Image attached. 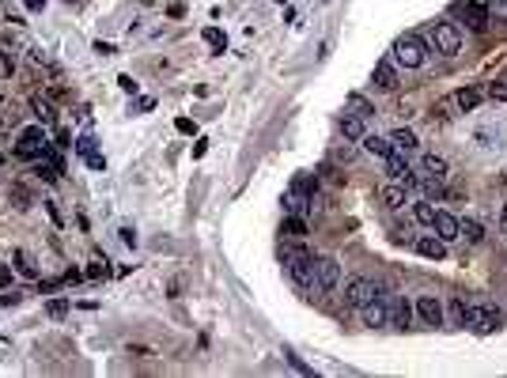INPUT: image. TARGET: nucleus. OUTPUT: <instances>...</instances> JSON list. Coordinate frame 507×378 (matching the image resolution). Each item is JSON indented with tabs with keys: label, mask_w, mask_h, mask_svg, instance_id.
Wrapping results in <instances>:
<instances>
[{
	"label": "nucleus",
	"mask_w": 507,
	"mask_h": 378,
	"mask_svg": "<svg viewBox=\"0 0 507 378\" xmlns=\"http://www.w3.org/2000/svg\"><path fill=\"white\" fill-rule=\"evenodd\" d=\"M394 61L405 64V68H424L428 50H424V42L416 35H401L398 42H394Z\"/></svg>",
	"instance_id": "f257e3e1"
},
{
	"label": "nucleus",
	"mask_w": 507,
	"mask_h": 378,
	"mask_svg": "<svg viewBox=\"0 0 507 378\" xmlns=\"http://www.w3.org/2000/svg\"><path fill=\"white\" fill-rule=\"evenodd\" d=\"M0 163H4V159H0Z\"/></svg>",
	"instance_id": "49530a36"
},
{
	"label": "nucleus",
	"mask_w": 507,
	"mask_h": 378,
	"mask_svg": "<svg viewBox=\"0 0 507 378\" xmlns=\"http://www.w3.org/2000/svg\"><path fill=\"white\" fill-rule=\"evenodd\" d=\"M462 238H465V243H473V246H477L481 238H485V227H481L477 220H465V223H462Z\"/></svg>",
	"instance_id": "bb28decb"
},
{
	"label": "nucleus",
	"mask_w": 507,
	"mask_h": 378,
	"mask_svg": "<svg viewBox=\"0 0 507 378\" xmlns=\"http://www.w3.org/2000/svg\"><path fill=\"white\" fill-rule=\"evenodd\" d=\"M360 144H364L367 155H379V159H386V155L394 151L390 136H375V133H364V140H360Z\"/></svg>",
	"instance_id": "dca6fc26"
},
{
	"label": "nucleus",
	"mask_w": 507,
	"mask_h": 378,
	"mask_svg": "<svg viewBox=\"0 0 507 378\" xmlns=\"http://www.w3.org/2000/svg\"><path fill=\"white\" fill-rule=\"evenodd\" d=\"M450 321H454V325H462V321H465V303H450Z\"/></svg>",
	"instance_id": "f704fd0d"
},
{
	"label": "nucleus",
	"mask_w": 507,
	"mask_h": 378,
	"mask_svg": "<svg viewBox=\"0 0 507 378\" xmlns=\"http://www.w3.org/2000/svg\"><path fill=\"white\" fill-rule=\"evenodd\" d=\"M500 231L507 235V205H504V212H500Z\"/></svg>",
	"instance_id": "a18cd8bd"
},
{
	"label": "nucleus",
	"mask_w": 507,
	"mask_h": 378,
	"mask_svg": "<svg viewBox=\"0 0 507 378\" xmlns=\"http://www.w3.org/2000/svg\"><path fill=\"white\" fill-rule=\"evenodd\" d=\"M46 148H50V140H46V125H27V129L19 133L15 155H23V159H42Z\"/></svg>",
	"instance_id": "7ed1b4c3"
},
{
	"label": "nucleus",
	"mask_w": 507,
	"mask_h": 378,
	"mask_svg": "<svg viewBox=\"0 0 507 378\" xmlns=\"http://www.w3.org/2000/svg\"><path fill=\"white\" fill-rule=\"evenodd\" d=\"M413 314L424 321V325H443V303L436 299V295H421L413 307Z\"/></svg>",
	"instance_id": "9d476101"
},
{
	"label": "nucleus",
	"mask_w": 507,
	"mask_h": 378,
	"mask_svg": "<svg viewBox=\"0 0 507 378\" xmlns=\"http://www.w3.org/2000/svg\"><path fill=\"white\" fill-rule=\"evenodd\" d=\"M481 102V91H473V87H462V91H454V106L458 110H473Z\"/></svg>",
	"instance_id": "b1692460"
},
{
	"label": "nucleus",
	"mask_w": 507,
	"mask_h": 378,
	"mask_svg": "<svg viewBox=\"0 0 507 378\" xmlns=\"http://www.w3.org/2000/svg\"><path fill=\"white\" fill-rule=\"evenodd\" d=\"M488 99H492V102H507V79H496V84H488Z\"/></svg>",
	"instance_id": "7c9ffc66"
},
{
	"label": "nucleus",
	"mask_w": 507,
	"mask_h": 378,
	"mask_svg": "<svg viewBox=\"0 0 507 378\" xmlns=\"http://www.w3.org/2000/svg\"><path fill=\"white\" fill-rule=\"evenodd\" d=\"M409 321H413V307H409V299H398V303L390 307V325L405 329Z\"/></svg>",
	"instance_id": "6ab92c4d"
},
{
	"label": "nucleus",
	"mask_w": 507,
	"mask_h": 378,
	"mask_svg": "<svg viewBox=\"0 0 507 378\" xmlns=\"http://www.w3.org/2000/svg\"><path fill=\"white\" fill-rule=\"evenodd\" d=\"M72 148H76L80 155H87V151H95V140H91V136H80V140L72 144Z\"/></svg>",
	"instance_id": "c9c22d12"
},
{
	"label": "nucleus",
	"mask_w": 507,
	"mask_h": 378,
	"mask_svg": "<svg viewBox=\"0 0 507 378\" xmlns=\"http://www.w3.org/2000/svg\"><path fill=\"white\" fill-rule=\"evenodd\" d=\"M436 212H439V208L432 205V200H416V205H413L416 223H424V227H432V223H436Z\"/></svg>",
	"instance_id": "5701e85b"
},
{
	"label": "nucleus",
	"mask_w": 507,
	"mask_h": 378,
	"mask_svg": "<svg viewBox=\"0 0 507 378\" xmlns=\"http://www.w3.org/2000/svg\"><path fill=\"white\" fill-rule=\"evenodd\" d=\"M450 12L462 15V19L470 23L473 30H485V27H488V12H485L481 4H473V0H454V4H450Z\"/></svg>",
	"instance_id": "1a4fd4ad"
},
{
	"label": "nucleus",
	"mask_w": 507,
	"mask_h": 378,
	"mask_svg": "<svg viewBox=\"0 0 507 378\" xmlns=\"http://www.w3.org/2000/svg\"><path fill=\"white\" fill-rule=\"evenodd\" d=\"M84 276H87V280H107V276H110V265H107V261H91Z\"/></svg>",
	"instance_id": "c756f323"
},
{
	"label": "nucleus",
	"mask_w": 507,
	"mask_h": 378,
	"mask_svg": "<svg viewBox=\"0 0 507 378\" xmlns=\"http://www.w3.org/2000/svg\"><path fill=\"white\" fill-rule=\"evenodd\" d=\"M118 84H122V91L136 95V79H133V76H118Z\"/></svg>",
	"instance_id": "4c0bfd02"
},
{
	"label": "nucleus",
	"mask_w": 507,
	"mask_h": 378,
	"mask_svg": "<svg viewBox=\"0 0 507 378\" xmlns=\"http://www.w3.org/2000/svg\"><path fill=\"white\" fill-rule=\"evenodd\" d=\"M95 53H102V57H110V53H114V46H110V42H95Z\"/></svg>",
	"instance_id": "ea45409f"
},
{
	"label": "nucleus",
	"mask_w": 507,
	"mask_h": 378,
	"mask_svg": "<svg viewBox=\"0 0 507 378\" xmlns=\"http://www.w3.org/2000/svg\"><path fill=\"white\" fill-rule=\"evenodd\" d=\"M0 287H12V265L0 261Z\"/></svg>",
	"instance_id": "e433bc0d"
},
{
	"label": "nucleus",
	"mask_w": 507,
	"mask_h": 378,
	"mask_svg": "<svg viewBox=\"0 0 507 378\" xmlns=\"http://www.w3.org/2000/svg\"><path fill=\"white\" fill-rule=\"evenodd\" d=\"M122 243H125V246H136V231L125 227V231H122Z\"/></svg>",
	"instance_id": "37998d69"
},
{
	"label": "nucleus",
	"mask_w": 507,
	"mask_h": 378,
	"mask_svg": "<svg viewBox=\"0 0 507 378\" xmlns=\"http://www.w3.org/2000/svg\"><path fill=\"white\" fill-rule=\"evenodd\" d=\"M432 46H436V53H443V57H454V53L462 50V35H458L454 23H432Z\"/></svg>",
	"instance_id": "20e7f679"
},
{
	"label": "nucleus",
	"mask_w": 507,
	"mask_h": 378,
	"mask_svg": "<svg viewBox=\"0 0 507 378\" xmlns=\"http://www.w3.org/2000/svg\"><path fill=\"white\" fill-rule=\"evenodd\" d=\"M344 102H349V110H352V114H360V117H371V114H375V106L364 99V95H356V91H352Z\"/></svg>",
	"instance_id": "393cba45"
},
{
	"label": "nucleus",
	"mask_w": 507,
	"mask_h": 378,
	"mask_svg": "<svg viewBox=\"0 0 507 378\" xmlns=\"http://www.w3.org/2000/svg\"><path fill=\"white\" fill-rule=\"evenodd\" d=\"M375 295H379V287H375V280H367V276H356V280H349V287H344V307H352V310H364V303H371Z\"/></svg>",
	"instance_id": "39448f33"
},
{
	"label": "nucleus",
	"mask_w": 507,
	"mask_h": 378,
	"mask_svg": "<svg viewBox=\"0 0 507 378\" xmlns=\"http://www.w3.org/2000/svg\"><path fill=\"white\" fill-rule=\"evenodd\" d=\"M30 114H35L38 125H46V129L57 125V110H53V102L42 99V95H30Z\"/></svg>",
	"instance_id": "4468645a"
},
{
	"label": "nucleus",
	"mask_w": 507,
	"mask_h": 378,
	"mask_svg": "<svg viewBox=\"0 0 507 378\" xmlns=\"http://www.w3.org/2000/svg\"><path fill=\"white\" fill-rule=\"evenodd\" d=\"M485 12H488V23H507V0H488Z\"/></svg>",
	"instance_id": "a878e982"
},
{
	"label": "nucleus",
	"mask_w": 507,
	"mask_h": 378,
	"mask_svg": "<svg viewBox=\"0 0 507 378\" xmlns=\"http://www.w3.org/2000/svg\"><path fill=\"white\" fill-rule=\"evenodd\" d=\"M205 42L212 46V50H220V53L228 50V38H223V30H220V27H205Z\"/></svg>",
	"instance_id": "c85d7f7f"
},
{
	"label": "nucleus",
	"mask_w": 507,
	"mask_h": 378,
	"mask_svg": "<svg viewBox=\"0 0 507 378\" xmlns=\"http://www.w3.org/2000/svg\"><path fill=\"white\" fill-rule=\"evenodd\" d=\"M15 72V61H12V53H4L0 50V79H8Z\"/></svg>",
	"instance_id": "473e14b6"
},
{
	"label": "nucleus",
	"mask_w": 507,
	"mask_h": 378,
	"mask_svg": "<svg viewBox=\"0 0 507 378\" xmlns=\"http://www.w3.org/2000/svg\"><path fill=\"white\" fill-rule=\"evenodd\" d=\"M57 148H72V144H68V133H64V129H57Z\"/></svg>",
	"instance_id": "c03bdc74"
},
{
	"label": "nucleus",
	"mask_w": 507,
	"mask_h": 378,
	"mask_svg": "<svg viewBox=\"0 0 507 378\" xmlns=\"http://www.w3.org/2000/svg\"><path fill=\"white\" fill-rule=\"evenodd\" d=\"M379 200H382L386 208H401V205H405V186H394V182H390V186H382L379 189Z\"/></svg>",
	"instance_id": "aec40b11"
},
{
	"label": "nucleus",
	"mask_w": 507,
	"mask_h": 378,
	"mask_svg": "<svg viewBox=\"0 0 507 378\" xmlns=\"http://www.w3.org/2000/svg\"><path fill=\"white\" fill-rule=\"evenodd\" d=\"M382 163H386V174H390L394 182H401L405 189H413V186H416V174H413V167H409L405 151H398V148H394L390 155L382 159Z\"/></svg>",
	"instance_id": "0eeeda50"
},
{
	"label": "nucleus",
	"mask_w": 507,
	"mask_h": 378,
	"mask_svg": "<svg viewBox=\"0 0 507 378\" xmlns=\"http://www.w3.org/2000/svg\"><path fill=\"white\" fill-rule=\"evenodd\" d=\"M284 235H292V238H303V235H307V223H303V216H288V220H284Z\"/></svg>",
	"instance_id": "cd10ccee"
},
{
	"label": "nucleus",
	"mask_w": 507,
	"mask_h": 378,
	"mask_svg": "<svg viewBox=\"0 0 507 378\" xmlns=\"http://www.w3.org/2000/svg\"><path fill=\"white\" fill-rule=\"evenodd\" d=\"M341 284V265L337 257H318L315 261V292H333Z\"/></svg>",
	"instance_id": "423d86ee"
},
{
	"label": "nucleus",
	"mask_w": 507,
	"mask_h": 378,
	"mask_svg": "<svg viewBox=\"0 0 507 378\" xmlns=\"http://www.w3.org/2000/svg\"><path fill=\"white\" fill-rule=\"evenodd\" d=\"M421 171H424V174H428V178H436V182H443V178H447V171H450V167H447V159H443V155H424V163H421Z\"/></svg>",
	"instance_id": "a211bd4d"
},
{
	"label": "nucleus",
	"mask_w": 507,
	"mask_h": 378,
	"mask_svg": "<svg viewBox=\"0 0 507 378\" xmlns=\"http://www.w3.org/2000/svg\"><path fill=\"white\" fill-rule=\"evenodd\" d=\"M432 227H436V235L443 238V243L462 238V220H458V216H450V212H443V208L436 212V223H432Z\"/></svg>",
	"instance_id": "f8f14e48"
},
{
	"label": "nucleus",
	"mask_w": 507,
	"mask_h": 378,
	"mask_svg": "<svg viewBox=\"0 0 507 378\" xmlns=\"http://www.w3.org/2000/svg\"><path fill=\"white\" fill-rule=\"evenodd\" d=\"M390 144H394L398 151H413V148H416V133H413V129H394V133H390Z\"/></svg>",
	"instance_id": "412c9836"
},
{
	"label": "nucleus",
	"mask_w": 507,
	"mask_h": 378,
	"mask_svg": "<svg viewBox=\"0 0 507 378\" xmlns=\"http://www.w3.org/2000/svg\"><path fill=\"white\" fill-rule=\"evenodd\" d=\"M23 4H27V12H42L46 0H23Z\"/></svg>",
	"instance_id": "79ce46f5"
},
{
	"label": "nucleus",
	"mask_w": 507,
	"mask_h": 378,
	"mask_svg": "<svg viewBox=\"0 0 507 378\" xmlns=\"http://www.w3.org/2000/svg\"><path fill=\"white\" fill-rule=\"evenodd\" d=\"M12 261H15V272H23V276H30V280L38 276V265H35V257H30L27 250H15Z\"/></svg>",
	"instance_id": "4be33fe9"
},
{
	"label": "nucleus",
	"mask_w": 507,
	"mask_h": 378,
	"mask_svg": "<svg viewBox=\"0 0 507 378\" xmlns=\"http://www.w3.org/2000/svg\"><path fill=\"white\" fill-rule=\"evenodd\" d=\"M462 325H473L477 333H492L496 325H500V314H496L492 307H481V303H473V307H465V321Z\"/></svg>",
	"instance_id": "6e6552de"
},
{
	"label": "nucleus",
	"mask_w": 507,
	"mask_h": 378,
	"mask_svg": "<svg viewBox=\"0 0 507 378\" xmlns=\"http://www.w3.org/2000/svg\"><path fill=\"white\" fill-rule=\"evenodd\" d=\"M87 167H91V171H107V155H99V151H87Z\"/></svg>",
	"instance_id": "72a5a7b5"
},
{
	"label": "nucleus",
	"mask_w": 507,
	"mask_h": 378,
	"mask_svg": "<svg viewBox=\"0 0 507 378\" xmlns=\"http://www.w3.org/2000/svg\"><path fill=\"white\" fill-rule=\"evenodd\" d=\"M76 280H84V272H76V269L64 272V284H76Z\"/></svg>",
	"instance_id": "a19ab883"
},
{
	"label": "nucleus",
	"mask_w": 507,
	"mask_h": 378,
	"mask_svg": "<svg viewBox=\"0 0 507 378\" xmlns=\"http://www.w3.org/2000/svg\"><path fill=\"white\" fill-rule=\"evenodd\" d=\"M284 265H288V276H292L299 287H315V257H311L307 250H288Z\"/></svg>",
	"instance_id": "f03ea898"
},
{
	"label": "nucleus",
	"mask_w": 507,
	"mask_h": 378,
	"mask_svg": "<svg viewBox=\"0 0 507 378\" xmlns=\"http://www.w3.org/2000/svg\"><path fill=\"white\" fill-rule=\"evenodd\" d=\"M46 310H50V318H64V314H68V299H50V307H46Z\"/></svg>",
	"instance_id": "2f4dec72"
},
{
	"label": "nucleus",
	"mask_w": 507,
	"mask_h": 378,
	"mask_svg": "<svg viewBox=\"0 0 507 378\" xmlns=\"http://www.w3.org/2000/svg\"><path fill=\"white\" fill-rule=\"evenodd\" d=\"M375 87H382V91H394L398 87V68H394V57H382L375 64Z\"/></svg>",
	"instance_id": "2eb2a0df"
},
{
	"label": "nucleus",
	"mask_w": 507,
	"mask_h": 378,
	"mask_svg": "<svg viewBox=\"0 0 507 378\" xmlns=\"http://www.w3.org/2000/svg\"><path fill=\"white\" fill-rule=\"evenodd\" d=\"M46 212H50V220L57 223V227H61V223H64V220H61V212H57V205H53V200H46Z\"/></svg>",
	"instance_id": "58836bf2"
},
{
	"label": "nucleus",
	"mask_w": 507,
	"mask_h": 378,
	"mask_svg": "<svg viewBox=\"0 0 507 378\" xmlns=\"http://www.w3.org/2000/svg\"><path fill=\"white\" fill-rule=\"evenodd\" d=\"M341 133H344V140H364V117L360 114H344L341 117Z\"/></svg>",
	"instance_id": "f3484780"
},
{
	"label": "nucleus",
	"mask_w": 507,
	"mask_h": 378,
	"mask_svg": "<svg viewBox=\"0 0 507 378\" xmlns=\"http://www.w3.org/2000/svg\"><path fill=\"white\" fill-rule=\"evenodd\" d=\"M416 254L428 257V261H443V257H447V243L439 235H424V238H416Z\"/></svg>",
	"instance_id": "ddd939ff"
},
{
	"label": "nucleus",
	"mask_w": 507,
	"mask_h": 378,
	"mask_svg": "<svg viewBox=\"0 0 507 378\" xmlns=\"http://www.w3.org/2000/svg\"><path fill=\"white\" fill-rule=\"evenodd\" d=\"M390 321V303H386V295H375L371 303H364V325L379 329Z\"/></svg>",
	"instance_id": "9b49d317"
}]
</instances>
